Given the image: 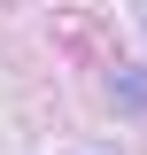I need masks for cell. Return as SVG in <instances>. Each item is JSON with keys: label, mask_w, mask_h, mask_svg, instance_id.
Segmentation results:
<instances>
[]
</instances>
